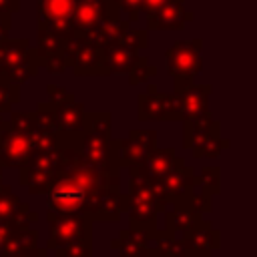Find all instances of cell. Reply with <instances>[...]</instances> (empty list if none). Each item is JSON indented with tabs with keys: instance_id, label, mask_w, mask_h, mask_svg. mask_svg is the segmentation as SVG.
<instances>
[{
	"instance_id": "6da1fadb",
	"label": "cell",
	"mask_w": 257,
	"mask_h": 257,
	"mask_svg": "<svg viewBox=\"0 0 257 257\" xmlns=\"http://www.w3.org/2000/svg\"><path fill=\"white\" fill-rule=\"evenodd\" d=\"M110 128H112V116L108 110H92V112L86 110L82 131L64 137V143L76 149L84 165L96 169L98 173L116 175L120 173V169L112 161Z\"/></svg>"
},
{
	"instance_id": "7a4b0ae2",
	"label": "cell",
	"mask_w": 257,
	"mask_h": 257,
	"mask_svg": "<svg viewBox=\"0 0 257 257\" xmlns=\"http://www.w3.org/2000/svg\"><path fill=\"white\" fill-rule=\"evenodd\" d=\"M120 18V8L114 0H74L72 10V38L62 46V54L70 68L72 54L80 42L100 44L102 30Z\"/></svg>"
},
{
	"instance_id": "3957f363",
	"label": "cell",
	"mask_w": 257,
	"mask_h": 257,
	"mask_svg": "<svg viewBox=\"0 0 257 257\" xmlns=\"http://www.w3.org/2000/svg\"><path fill=\"white\" fill-rule=\"evenodd\" d=\"M122 211L128 213V227H157L165 207L157 201L149 179L128 173V193H122Z\"/></svg>"
},
{
	"instance_id": "277c9868",
	"label": "cell",
	"mask_w": 257,
	"mask_h": 257,
	"mask_svg": "<svg viewBox=\"0 0 257 257\" xmlns=\"http://www.w3.org/2000/svg\"><path fill=\"white\" fill-rule=\"evenodd\" d=\"M34 48L28 38H4L0 40V74L12 84H24L38 74Z\"/></svg>"
},
{
	"instance_id": "5b68a950",
	"label": "cell",
	"mask_w": 257,
	"mask_h": 257,
	"mask_svg": "<svg viewBox=\"0 0 257 257\" xmlns=\"http://www.w3.org/2000/svg\"><path fill=\"white\" fill-rule=\"evenodd\" d=\"M48 221V243L46 249H60L80 241H92V221L76 213H50L46 211Z\"/></svg>"
},
{
	"instance_id": "8992f818",
	"label": "cell",
	"mask_w": 257,
	"mask_h": 257,
	"mask_svg": "<svg viewBox=\"0 0 257 257\" xmlns=\"http://www.w3.org/2000/svg\"><path fill=\"white\" fill-rule=\"evenodd\" d=\"M137 120L141 122H175L181 120L179 100L175 92H163L157 84H147V90L137 96Z\"/></svg>"
},
{
	"instance_id": "52a82bcc",
	"label": "cell",
	"mask_w": 257,
	"mask_h": 257,
	"mask_svg": "<svg viewBox=\"0 0 257 257\" xmlns=\"http://www.w3.org/2000/svg\"><path fill=\"white\" fill-rule=\"evenodd\" d=\"M203 40H179L165 52V66L167 74L173 80H195L197 74L203 70V56H201Z\"/></svg>"
},
{
	"instance_id": "ba28073f",
	"label": "cell",
	"mask_w": 257,
	"mask_h": 257,
	"mask_svg": "<svg viewBox=\"0 0 257 257\" xmlns=\"http://www.w3.org/2000/svg\"><path fill=\"white\" fill-rule=\"evenodd\" d=\"M157 147V133L155 131H128L124 139H110L112 161L118 169H131L139 165L153 149Z\"/></svg>"
},
{
	"instance_id": "9c48e42d",
	"label": "cell",
	"mask_w": 257,
	"mask_h": 257,
	"mask_svg": "<svg viewBox=\"0 0 257 257\" xmlns=\"http://www.w3.org/2000/svg\"><path fill=\"white\" fill-rule=\"evenodd\" d=\"M122 215L120 175H108L94 193L86 217L92 223H118Z\"/></svg>"
},
{
	"instance_id": "30bf717a",
	"label": "cell",
	"mask_w": 257,
	"mask_h": 257,
	"mask_svg": "<svg viewBox=\"0 0 257 257\" xmlns=\"http://www.w3.org/2000/svg\"><path fill=\"white\" fill-rule=\"evenodd\" d=\"M74 0H36V26L52 30L62 46L72 38Z\"/></svg>"
},
{
	"instance_id": "8fae6325",
	"label": "cell",
	"mask_w": 257,
	"mask_h": 257,
	"mask_svg": "<svg viewBox=\"0 0 257 257\" xmlns=\"http://www.w3.org/2000/svg\"><path fill=\"white\" fill-rule=\"evenodd\" d=\"M151 183H153V193L157 201L167 209L189 189L199 187V175H195V171L183 163V165L173 167L165 177L151 181Z\"/></svg>"
},
{
	"instance_id": "7c38bea8",
	"label": "cell",
	"mask_w": 257,
	"mask_h": 257,
	"mask_svg": "<svg viewBox=\"0 0 257 257\" xmlns=\"http://www.w3.org/2000/svg\"><path fill=\"white\" fill-rule=\"evenodd\" d=\"M181 241L185 247V257H211L221 247V233L211 221L199 217L181 233Z\"/></svg>"
},
{
	"instance_id": "4fadbf2b",
	"label": "cell",
	"mask_w": 257,
	"mask_h": 257,
	"mask_svg": "<svg viewBox=\"0 0 257 257\" xmlns=\"http://www.w3.org/2000/svg\"><path fill=\"white\" fill-rule=\"evenodd\" d=\"M36 64L46 68L50 74H62L68 64L62 54V40L48 28L36 26V46H34Z\"/></svg>"
},
{
	"instance_id": "5bb4252c",
	"label": "cell",
	"mask_w": 257,
	"mask_h": 257,
	"mask_svg": "<svg viewBox=\"0 0 257 257\" xmlns=\"http://www.w3.org/2000/svg\"><path fill=\"white\" fill-rule=\"evenodd\" d=\"M173 88L179 100L181 120L209 110V96L213 90L211 84H197L195 80H173Z\"/></svg>"
},
{
	"instance_id": "9a60e30c",
	"label": "cell",
	"mask_w": 257,
	"mask_h": 257,
	"mask_svg": "<svg viewBox=\"0 0 257 257\" xmlns=\"http://www.w3.org/2000/svg\"><path fill=\"white\" fill-rule=\"evenodd\" d=\"M191 20H195V14L185 8V0H167L147 12V30H183Z\"/></svg>"
},
{
	"instance_id": "2e32d148",
	"label": "cell",
	"mask_w": 257,
	"mask_h": 257,
	"mask_svg": "<svg viewBox=\"0 0 257 257\" xmlns=\"http://www.w3.org/2000/svg\"><path fill=\"white\" fill-rule=\"evenodd\" d=\"M56 131L64 137H70V135H76L82 131L84 126V104L78 102L76 98H70V100H62V102H44Z\"/></svg>"
},
{
	"instance_id": "e0dca14e",
	"label": "cell",
	"mask_w": 257,
	"mask_h": 257,
	"mask_svg": "<svg viewBox=\"0 0 257 257\" xmlns=\"http://www.w3.org/2000/svg\"><path fill=\"white\" fill-rule=\"evenodd\" d=\"M30 155V143L26 137L16 133L8 120L0 122V167L18 169Z\"/></svg>"
},
{
	"instance_id": "ac0fdd59",
	"label": "cell",
	"mask_w": 257,
	"mask_h": 257,
	"mask_svg": "<svg viewBox=\"0 0 257 257\" xmlns=\"http://www.w3.org/2000/svg\"><path fill=\"white\" fill-rule=\"evenodd\" d=\"M185 159L177 157L175 149L173 147H155L139 165L131 167L128 173H135V175H141L149 181H157L161 177H165L173 167L177 165H183Z\"/></svg>"
},
{
	"instance_id": "d6986e66",
	"label": "cell",
	"mask_w": 257,
	"mask_h": 257,
	"mask_svg": "<svg viewBox=\"0 0 257 257\" xmlns=\"http://www.w3.org/2000/svg\"><path fill=\"white\" fill-rule=\"evenodd\" d=\"M139 58V50L131 46H122L116 42L102 46V58H100V72L98 76H110V74H128L133 64Z\"/></svg>"
},
{
	"instance_id": "ffe728a7",
	"label": "cell",
	"mask_w": 257,
	"mask_h": 257,
	"mask_svg": "<svg viewBox=\"0 0 257 257\" xmlns=\"http://www.w3.org/2000/svg\"><path fill=\"white\" fill-rule=\"evenodd\" d=\"M181 122H183V147L187 151H191L197 143H201L209 135L221 133V122L213 118L211 110L193 114V116H189Z\"/></svg>"
},
{
	"instance_id": "44dd1931",
	"label": "cell",
	"mask_w": 257,
	"mask_h": 257,
	"mask_svg": "<svg viewBox=\"0 0 257 257\" xmlns=\"http://www.w3.org/2000/svg\"><path fill=\"white\" fill-rule=\"evenodd\" d=\"M102 46L96 42H80L72 54L70 68L76 76H98Z\"/></svg>"
},
{
	"instance_id": "7402d4cb",
	"label": "cell",
	"mask_w": 257,
	"mask_h": 257,
	"mask_svg": "<svg viewBox=\"0 0 257 257\" xmlns=\"http://www.w3.org/2000/svg\"><path fill=\"white\" fill-rule=\"evenodd\" d=\"M54 177H56V173L38 169V167L28 165V163L18 167V185L24 187L30 195H46Z\"/></svg>"
},
{
	"instance_id": "603a6c76",
	"label": "cell",
	"mask_w": 257,
	"mask_h": 257,
	"mask_svg": "<svg viewBox=\"0 0 257 257\" xmlns=\"http://www.w3.org/2000/svg\"><path fill=\"white\" fill-rule=\"evenodd\" d=\"M165 231L169 233H175V235H181L195 219H199L201 215H195L193 211H189L187 207H183L181 203H173L169 205L165 211Z\"/></svg>"
},
{
	"instance_id": "cb8c5ba5",
	"label": "cell",
	"mask_w": 257,
	"mask_h": 257,
	"mask_svg": "<svg viewBox=\"0 0 257 257\" xmlns=\"http://www.w3.org/2000/svg\"><path fill=\"white\" fill-rule=\"evenodd\" d=\"M32 247H38V231L34 227H20V229H14L12 235L8 237V243L2 251V255L32 249Z\"/></svg>"
},
{
	"instance_id": "d4e9b609",
	"label": "cell",
	"mask_w": 257,
	"mask_h": 257,
	"mask_svg": "<svg viewBox=\"0 0 257 257\" xmlns=\"http://www.w3.org/2000/svg\"><path fill=\"white\" fill-rule=\"evenodd\" d=\"M229 139H223L221 133L209 135L207 139H203L201 143H197L191 151L195 159H217L225 149H229Z\"/></svg>"
},
{
	"instance_id": "484cf974",
	"label": "cell",
	"mask_w": 257,
	"mask_h": 257,
	"mask_svg": "<svg viewBox=\"0 0 257 257\" xmlns=\"http://www.w3.org/2000/svg\"><path fill=\"white\" fill-rule=\"evenodd\" d=\"M153 241L157 243V251H159L161 255H165V257H185L183 241H181V237H177L175 233H169V231L157 227Z\"/></svg>"
},
{
	"instance_id": "4316f807",
	"label": "cell",
	"mask_w": 257,
	"mask_h": 257,
	"mask_svg": "<svg viewBox=\"0 0 257 257\" xmlns=\"http://www.w3.org/2000/svg\"><path fill=\"white\" fill-rule=\"evenodd\" d=\"M175 203H181L183 207H187L189 211H193L195 215H201V217L205 213H211L213 211V197L211 195H205L203 191H195V189H189Z\"/></svg>"
},
{
	"instance_id": "83f0119b",
	"label": "cell",
	"mask_w": 257,
	"mask_h": 257,
	"mask_svg": "<svg viewBox=\"0 0 257 257\" xmlns=\"http://www.w3.org/2000/svg\"><path fill=\"white\" fill-rule=\"evenodd\" d=\"M10 126L20 133L22 137H30V133L36 128V112L32 110H10V118H8Z\"/></svg>"
},
{
	"instance_id": "f1b7e54d",
	"label": "cell",
	"mask_w": 257,
	"mask_h": 257,
	"mask_svg": "<svg viewBox=\"0 0 257 257\" xmlns=\"http://www.w3.org/2000/svg\"><path fill=\"white\" fill-rule=\"evenodd\" d=\"M20 102V86L12 84L4 74H0V114L10 112L14 104Z\"/></svg>"
},
{
	"instance_id": "f546056e",
	"label": "cell",
	"mask_w": 257,
	"mask_h": 257,
	"mask_svg": "<svg viewBox=\"0 0 257 257\" xmlns=\"http://www.w3.org/2000/svg\"><path fill=\"white\" fill-rule=\"evenodd\" d=\"M116 44H122V46H131L135 50H141V48H147L149 46V36H147V28H133V26H126L114 40Z\"/></svg>"
},
{
	"instance_id": "4dcf8cb0",
	"label": "cell",
	"mask_w": 257,
	"mask_h": 257,
	"mask_svg": "<svg viewBox=\"0 0 257 257\" xmlns=\"http://www.w3.org/2000/svg\"><path fill=\"white\" fill-rule=\"evenodd\" d=\"M155 74H157V66H153L147 56H139L137 62L133 64V68L128 70V84H131V86L143 84V82H147L149 78H153Z\"/></svg>"
},
{
	"instance_id": "1f68e13d",
	"label": "cell",
	"mask_w": 257,
	"mask_h": 257,
	"mask_svg": "<svg viewBox=\"0 0 257 257\" xmlns=\"http://www.w3.org/2000/svg\"><path fill=\"white\" fill-rule=\"evenodd\" d=\"M20 205V197L12 193L10 185H0V221H12L16 209Z\"/></svg>"
},
{
	"instance_id": "d6a6232c",
	"label": "cell",
	"mask_w": 257,
	"mask_h": 257,
	"mask_svg": "<svg viewBox=\"0 0 257 257\" xmlns=\"http://www.w3.org/2000/svg\"><path fill=\"white\" fill-rule=\"evenodd\" d=\"M221 187V167H203L201 175H199V189L205 195H217Z\"/></svg>"
},
{
	"instance_id": "836d02e7",
	"label": "cell",
	"mask_w": 257,
	"mask_h": 257,
	"mask_svg": "<svg viewBox=\"0 0 257 257\" xmlns=\"http://www.w3.org/2000/svg\"><path fill=\"white\" fill-rule=\"evenodd\" d=\"M110 249L118 251V257H147L149 251H151L149 245L126 241V239H118V237L110 241Z\"/></svg>"
},
{
	"instance_id": "e575fe53",
	"label": "cell",
	"mask_w": 257,
	"mask_h": 257,
	"mask_svg": "<svg viewBox=\"0 0 257 257\" xmlns=\"http://www.w3.org/2000/svg\"><path fill=\"white\" fill-rule=\"evenodd\" d=\"M36 221H38V213L28 203L20 201V205H18V209H16V213H14L10 223H12L14 229H20V227H32V225H36Z\"/></svg>"
},
{
	"instance_id": "d590c367",
	"label": "cell",
	"mask_w": 257,
	"mask_h": 257,
	"mask_svg": "<svg viewBox=\"0 0 257 257\" xmlns=\"http://www.w3.org/2000/svg\"><path fill=\"white\" fill-rule=\"evenodd\" d=\"M56 257H92V241H80L68 247L54 249Z\"/></svg>"
},
{
	"instance_id": "8d00e7d4",
	"label": "cell",
	"mask_w": 257,
	"mask_h": 257,
	"mask_svg": "<svg viewBox=\"0 0 257 257\" xmlns=\"http://www.w3.org/2000/svg\"><path fill=\"white\" fill-rule=\"evenodd\" d=\"M116 6L120 8V12L126 14L128 22H137L141 16V0H114Z\"/></svg>"
},
{
	"instance_id": "74e56055",
	"label": "cell",
	"mask_w": 257,
	"mask_h": 257,
	"mask_svg": "<svg viewBox=\"0 0 257 257\" xmlns=\"http://www.w3.org/2000/svg\"><path fill=\"white\" fill-rule=\"evenodd\" d=\"M46 94H48V102H62L74 98V94L60 84H46Z\"/></svg>"
},
{
	"instance_id": "f35d334b",
	"label": "cell",
	"mask_w": 257,
	"mask_h": 257,
	"mask_svg": "<svg viewBox=\"0 0 257 257\" xmlns=\"http://www.w3.org/2000/svg\"><path fill=\"white\" fill-rule=\"evenodd\" d=\"M0 257H48V249L32 247V249L16 251V253H4V255H0Z\"/></svg>"
},
{
	"instance_id": "ab89813d",
	"label": "cell",
	"mask_w": 257,
	"mask_h": 257,
	"mask_svg": "<svg viewBox=\"0 0 257 257\" xmlns=\"http://www.w3.org/2000/svg\"><path fill=\"white\" fill-rule=\"evenodd\" d=\"M12 231H14V227H12L10 221H0V255H2V251L6 247L8 237L12 235Z\"/></svg>"
},
{
	"instance_id": "60d3db41",
	"label": "cell",
	"mask_w": 257,
	"mask_h": 257,
	"mask_svg": "<svg viewBox=\"0 0 257 257\" xmlns=\"http://www.w3.org/2000/svg\"><path fill=\"white\" fill-rule=\"evenodd\" d=\"M20 10V0H0V12H18Z\"/></svg>"
},
{
	"instance_id": "b9f144b4",
	"label": "cell",
	"mask_w": 257,
	"mask_h": 257,
	"mask_svg": "<svg viewBox=\"0 0 257 257\" xmlns=\"http://www.w3.org/2000/svg\"><path fill=\"white\" fill-rule=\"evenodd\" d=\"M167 0H141V12H151V10H155V8H159L161 4H165Z\"/></svg>"
},
{
	"instance_id": "7bdbcfd3",
	"label": "cell",
	"mask_w": 257,
	"mask_h": 257,
	"mask_svg": "<svg viewBox=\"0 0 257 257\" xmlns=\"http://www.w3.org/2000/svg\"><path fill=\"white\" fill-rule=\"evenodd\" d=\"M147 257H163V255H161V253L157 251V247H155V249H151V251H149V255H147Z\"/></svg>"
},
{
	"instance_id": "ee69618b",
	"label": "cell",
	"mask_w": 257,
	"mask_h": 257,
	"mask_svg": "<svg viewBox=\"0 0 257 257\" xmlns=\"http://www.w3.org/2000/svg\"><path fill=\"white\" fill-rule=\"evenodd\" d=\"M2 120H4V118H2V114H0V122H2Z\"/></svg>"
},
{
	"instance_id": "f6af8a7d",
	"label": "cell",
	"mask_w": 257,
	"mask_h": 257,
	"mask_svg": "<svg viewBox=\"0 0 257 257\" xmlns=\"http://www.w3.org/2000/svg\"><path fill=\"white\" fill-rule=\"evenodd\" d=\"M0 175H2V167H0Z\"/></svg>"
},
{
	"instance_id": "bcb514c9",
	"label": "cell",
	"mask_w": 257,
	"mask_h": 257,
	"mask_svg": "<svg viewBox=\"0 0 257 257\" xmlns=\"http://www.w3.org/2000/svg\"><path fill=\"white\" fill-rule=\"evenodd\" d=\"M163 257H165V255H163Z\"/></svg>"
}]
</instances>
